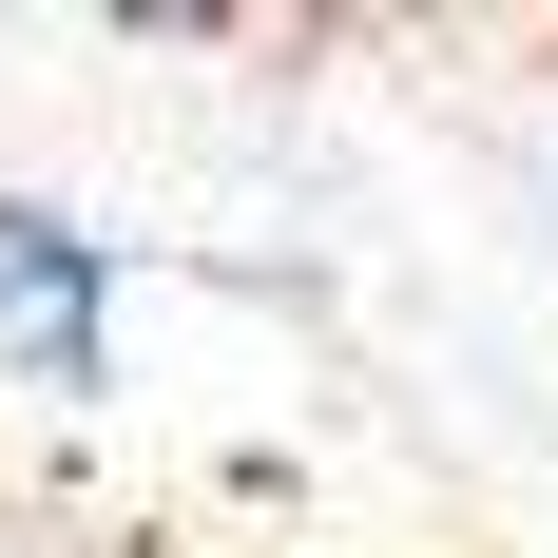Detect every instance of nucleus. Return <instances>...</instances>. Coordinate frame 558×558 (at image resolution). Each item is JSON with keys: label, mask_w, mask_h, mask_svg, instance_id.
Segmentation results:
<instances>
[{"label": "nucleus", "mask_w": 558, "mask_h": 558, "mask_svg": "<svg viewBox=\"0 0 558 558\" xmlns=\"http://www.w3.org/2000/svg\"><path fill=\"white\" fill-rule=\"evenodd\" d=\"M0 347H20L39 386H97V270H77L58 213H20V193H0Z\"/></svg>", "instance_id": "obj_1"}]
</instances>
